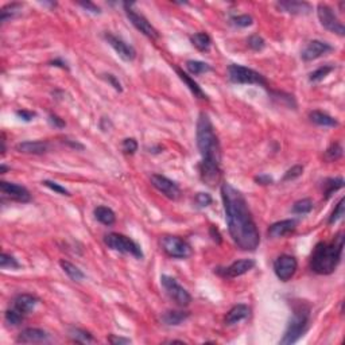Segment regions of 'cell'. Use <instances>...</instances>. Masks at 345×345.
Returning <instances> with one entry per match:
<instances>
[{
	"label": "cell",
	"mask_w": 345,
	"mask_h": 345,
	"mask_svg": "<svg viewBox=\"0 0 345 345\" xmlns=\"http://www.w3.org/2000/svg\"><path fill=\"white\" fill-rule=\"evenodd\" d=\"M17 116L21 120H23V122H31V120L35 118V113L34 112H30V111H26V109H22V111H17Z\"/></svg>",
	"instance_id": "7dc6e473"
},
{
	"label": "cell",
	"mask_w": 345,
	"mask_h": 345,
	"mask_svg": "<svg viewBox=\"0 0 345 345\" xmlns=\"http://www.w3.org/2000/svg\"><path fill=\"white\" fill-rule=\"evenodd\" d=\"M104 39L108 42V45L111 46L112 49L115 50L118 55H119L123 61H132L136 57V50L131 45H128L127 42H124L122 38L116 37L111 33L104 34Z\"/></svg>",
	"instance_id": "4fadbf2b"
},
{
	"label": "cell",
	"mask_w": 345,
	"mask_h": 345,
	"mask_svg": "<svg viewBox=\"0 0 345 345\" xmlns=\"http://www.w3.org/2000/svg\"><path fill=\"white\" fill-rule=\"evenodd\" d=\"M49 122L51 126H54L55 128H64L65 127V122L60 118V116L54 115V113H50L49 115Z\"/></svg>",
	"instance_id": "bcb514c9"
},
{
	"label": "cell",
	"mask_w": 345,
	"mask_h": 345,
	"mask_svg": "<svg viewBox=\"0 0 345 345\" xmlns=\"http://www.w3.org/2000/svg\"><path fill=\"white\" fill-rule=\"evenodd\" d=\"M122 150H123L124 154H127V155H134V154L138 151V142H136L134 138H127V139H124L123 143H122Z\"/></svg>",
	"instance_id": "60d3db41"
},
{
	"label": "cell",
	"mask_w": 345,
	"mask_h": 345,
	"mask_svg": "<svg viewBox=\"0 0 345 345\" xmlns=\"http://www.w3.org/2000/svg\"><path fill=\"white\" fill-rule=\"evenodd\" d=\"M209 235H210V238H212V240H213V242H216L217 244H221L222 239H221V234H220L218 228H216L214 225H210Z\"/></svg>",
	"instance_id": "c3c4849f"
},
{
	"label": "cell",
	"mask_w": 345,
	"mask_h": 345,
	"mask_svg": "<svg viewBox=\"0 0 345 345\" xmlns=\"http://www.w3.org/2000/svg\"><path fill=\"white\" fill-rule=\"evenodd\" d=\"M15 150L22 154H33V155H42L49 151V143L43 140H27L21 142L15 146Z\"/></svg>",
	"instance_id": "ac0fdd59"
},
{
	"label": "cell",
	"mask_w": 345,
	"mask_h": 345,
	"mask_svg": "<svg viewBox=\"0 0 345 345\" xmlns=\"http://www.w3.org/2000/svg\"><path fill=\"white\" fill-rule=\"evenodd\" d=\"M342 217H344V198H340V201L337 202L336 208H334L330 217H329L328 224H336Z\"/></svg>",
	"instance_id": "74e56055"
},
{
	"label": "cell",
	"mask_w": 345,
	"mask_h": 345,
	"mask_svg": "<svg viewBox=\"0 0 345 345\" xmlns=\"http://www.w3.org/2000/svg\"><path fill=\"white\" fill-rule=\"evenodd\" d=\"M344 248V234L338 232L332 242L317 243L310 256V268L318 275H329L340 264Z\"/></svg>",
	"instance_id": "3957f363"
},
{
	"label": "cell",
	"mask_w": 345,
	"mask_h": 345,
	"mask_svg": "<svg viewBox=\"0 0 345 345\" xmlns=\"http://www.w3.org/2000/svg\"><path fill=\"white\" fill-rule=\"evenodd\" d=\"M50 65H51V66H58V68H62V69L69 70V66H68V64L62 61V60H60V58H57V60H54V61L50 62Z\"/></svg>",
	"instance_id": "f5cc1de1"
},
{
	"label": "cell",
	"mask_w": 345,
	"mask_h": 345,
	"mask_svg": "<svg viewBox=\"0 0 345 345\" xmlns=\"http://www.w3.org/2000/svg\"><path fill=\"white\" fill-rule=\"evenodd\" d=\"M197 147L201 154L200 177L208 186H216L221 180V148L209 116L201 112L197 120Z\"/></svg>",
	"instance_id": "7a4b0ae2"
},
{
	"label": "cell",
	"mask_w": 345,
	"mask_h": 345,
	"mask_svg": "<svg viewBox=\"0 0 345 345\" xmlns=\"http://www.w3.org/2000/svg\"><path fill=\"white\" fill-rule=\"evenodd\" d=\"M247 43H248V46H250L254 51H260V50H263L264 47H266V41H264L260 35H258V34L251 35V37L248 38Z\"/></svg>",
	"instance_id": "f35d334b"
},
{
	"label": "cell",
	"mask_w": 345,
	"mask_h": 345,
	"mask_svg": "<svg viewBox=\"0 0 345 345\" xmlns=\"http://www.w3.org/2000/svg\"><path fill=\"white\" fill-rule=\"evenodd\" d=\"M190 316L189 312H184V310H168L163 313L162 316V322L167 326H177L181 325L185 320H188Z\"/></svg>",
	"instance_id": "cb8c5ba5"
},
{
	"label": "cell",
	"mask_w": 345,
	"mask_h": 345,
	"mask_svg": "<svg viewBox=\"0 0 345 345\" xmlns=\"http://www.w3.org/2000/svg\"><path fill=\"white\" fill-rule=\"evenodd\" d=\"M310 322V306L305 302L297 304L293 309V314L289 320L288 328L284 330L283 337L280 338L279 344L292 345L300 340L301 337L308 332Z\"/></svg>",
	"instance_id": "277c9868"
},
{
	"label": "cell",
	"mask_w": 345,
	"mask_h": 345,
	"mask_svg": "<svg viewBox=\"0 0 345 345\" xmlns=\"http://www.w3.org/2000/svg\"><path fill=\"white\" fill-rule=\"evenodd\" d=\"M38 302H39V300L31 294H18L13 301V308H15L26 316V314L34 312Z\"/></svg>",
	"instance_id": "44dd1931"
},
{
	"label": "cell",
	"mask_w": 345,
	"mask_h": 345,
	"mask_svg": "<svg viewBox=\"0 0 345 345\" xmlns=\"http://www.w3.org/2000/svg\"><path fill=\"white\" fill-rule=\"evenodd\" d=\"M278 9L282 10L283 13L292 14V15H308L313 11V7L306 2H296V0H289V2H279Z\"/></svg>",
	"instance_id": "ffe728a7"
},
{
	"label": "cell",
	"mask_w": 345,
	"mask_h": 345,
	"mask_svg": "<svg viewBox=\"0 0 345 345\" xmlns=\"http://www.w3.org/2000/svg\"><path fill=\"white\" fill-rule=\"evenodd\" d=\"M65 143H66V144H69L70 147L77 148V150H84V146H82L81 143H78V142H73V140L66 139V140H65Z\"/></svg>",
	"instance_id": "db71d44e"
},
{
	"label": "cell",
	"mask_w": 345,
	"mask_h": 345,
	"mask_svg": "<svg viewBox=\"0 0 345 345\" xmlns=\"http://www.w3.org/2000/svg\"><path fill=\"white\" fill-rule=\"evenodd\" d=\"M109 342H112V344H130L131 340H130V338H122V337L111 336L109 337Z\"/></svg>",
	"instance_id": "816d5d0a"
},
{
	"label": "cell",
	"mask_w": 345,
	"mask_h": 345,
	"mask_svg": "<svg viewBox=\"0 0 345 345\" xmlns=\"http://www.w3.org/2000/svg\"><path fill=\"white\" fill-rule=\"evenodd\" d=\"M18 342L22 344H42V342H49V333L45 332L43 329L38 328H27L23 329L17 338Z\"/></svg>",
	"instance_id": "e0dca14e"
},
{
	"label": "cell",
	"mask_w": 345,
	"mask_h": 345,
	"mask_svg": "<svg viewBox=\"0 0 345 345\" xmlns=\"http://www.w3.org/2000/svg\"><path fill=\"white\" fill-rule=\"evenodd\" d=\"M250 314H251V309L248 308L247 305H244V304L235 305L234 308L231 309L229 312L226 313L224 322H225V325H228V326H232V325L238 324V322H240V321L248 318Z\"/></svg>",
	"instance_id": "7402d4cb"
},
{
	"label": "cell",
	"mask_w": 345,
	"mask_h": 345,
	"mask_svg": "<svg viewBox=\"0 0 345 345\" xmlns=\"http://www.w3.org/2000/svg\"><path fill=\"white\" fill-rule=\"evenodd\" d=\"M6 171H7V167H6V164H2V171L0 172H2V174H5Z\"/></svg>",
	"instance_id": "11a10c76"
},
{
	"label": "cell",
	"mask_w": 345,
	"mask_h": 345,
	"mask_svg": "<svg viewBox=\"0 0 345 345\" xmlns=\"http://www.w3.org/2000/svg\"><path fill=\"white\" fill-rule=\"evenodd\" d=\"M69 336L73 338L76 342H81V344H88V342H93L95 338L92 336L91 333L86 332L84 329L78 328H72L69 330Z\"/></svg>",
	"instance_id": "1f68e13d"
},
{
	"label": "cell",
	"mask_w": 345,
	"mask_h": 345,
	"mask_svg": "<svg viewBox=\"0 0 345 345\" xmlns=\"http://www.w3.org/2000/svg\"><path fill=\"white\" fill-rule=\"evenodd\" d=\"M23 320H25V314L17 310L15 308H13V306L6 310L5 321L6 324L10 325V326H18L19 324H22Z\"/></svg>",
	"instance_id": "f546056e"
},
{
	"label": "cell",
	"mask_w": 345,
	"mask_h": 345,
	"mask_svg": "<svg viewBox=\"0 0 345 345\" xmlns=\"http://www.w3.org/2000/svg\"><path fill=\"white\" fill-rule=\"evenodd\" d=\"M298 268V262L292 255H280L274 262V272L278 279L282 282H288L294 276Z\"/></svg>",
	"instance_id": "8fae6325"
},
{
	"label": "cell",
	"mask_w": 345,
	"mask_h": 345,
	"mask_svg": "<svg viewBox=\"0 0 345 345\" xmlns=\"http://www.w3.org/2000/svg\"><path fill=\"white\" fill-rule=\"evenodd\" d=\"M0 267L14 270V268L21 267V264H19L17 259L14 258L13 255H9L5 252V254H2V258H0Z\"/></svg>",
	"instance_id": "8d00e7d4"
},
{
	"label": "cell",
	"mask_w": 345,
	"mask_h": 345,
	"mask_svg": "<svg viewBox=\"0 0 345 345\" xmlns=\"http://www.w3.org/2000/svg\"><path fill=\"white\" fill-rule=\"evenodd\" d=\"M95 217L97 221L108 226L112 225V224H115V221H116L115 212H113L111 208H108V206H103V205L95 208Z\"/></svg>",
	"instance_id": "484cf974"
},
{
	"label": "cell",
	"mask_w": 345,
	"mask_h": 345,
	"mask_svg": "<svg viewBox=\"0 0 345 345\" xmlns=\"http://www.w3.org/2000/svg\"><path fill=\"white\" fill-rule=\"evenodd\" d=\"M255 181L258 182L259 185H271L274 180L267 174H260L258 177H255Z\"/></svg>",
	"instance_id": "f907efd6"
},
{
	"label": "cell",
	"mask_w": 345,
	"mask_h": 345,
	"mask_svg": "<svg viewBox=\"0 0 345 345\" xmlns=\"http://www.w3.org/2000/svg\"><path fill=\"white\" fill-rule=\"evenodd\" d=\"M150 181H151V185L168 200H178V197L181 196V190L177 184L162 174H152Z\"/></svg>",
	"instance_id": "7c38bea8"
},
{
	"label": "cell",
	"mask_w": 345,
	"mask_h": 345,
	"mask_svg": "<svg viewBox=\"0 0 345 345\" xmlns=\"http://www.w3.org/2000/svg\"><path fill=\"white\" fill-rule=\"evenodd\" d=\"M22 5L19 3H13V5H7L6 7L2 9V15H0V21L2 23H6L10 19H13L14 17H17V14L21 11Z\"/></svg>",
	"instance_id": "836d02e7"
},
{
	"label": "cell",
	"mask_w": 345,
	"mask_h": 345,
	"mask_svg": "<svg viewBox=\"0 0 345 345\" xmlns=\"http://www.w3.org/2000/svg\"><path fill=\"white\" fill-rule=\"evenodd\" d=\"M104 243L108 248L118 251L120 254H130L136 259H143L144 256L139 244H136L132 239H130L126 235L112 232L104 238Z\"/></svg>",
	"instance_id": "8992f818"
},
{
	"label": "cell",
	"mask_w": 345,
	"mask_h": 345,
	"mask_svg": "<svg viewBox=\"0 0 345 345\" xmlns=\"http://www.w3.org/2000/svg\"><path fill=\"white\" fill-rule=\"evenodd\" d=\"M255 267V262L252 259H242V260H236L234 263L228 266V267L217 270V272L224 278H238L248 271H251Z\"/></svg>",
	"instance_id": "2e32d148"
},
{
	"label": "cell",
	"mask_w": 345,
	"mask_h": 345,
	"mask_svg": "<svg viewBox=\"0 0 345 345\" xmlns=\"http://www.w3.org/2000/svg\"><path fill=\"white\" fill-rule=\"evenodd\" d=\"M296 228H297L296 220H282V221L274 222L272 225H270L267 234H268V236L272 239L284 238V236L293 234V232L296 231Z\"/></svg>",
	"instance_id": "d6986e66"
},
{
	"label": "cell",
	"mask_w": 345,
	"mask_h": 345,
	"mask_svg": "<svg viewBox=\"0 0 345 345\" xmlns=\"http://www.w3.org/2000/svg\"><path fill=\"white\" fill-rule=\"evenodd\" d=\"M317 15H318V19H320L321 25L324 26L325 29L329 30L330 33H334L337 35L342 37L345 34V27L344 25L341 23V21L337 18V15L334 14L329 6L326 5H318L317 7Z\"/></svg>",
	"instance_id": "9c48e42d"
},
{
	"label": "cell",
	"mask_w": 345,
	"mask_h": 345,
	"mask_svg": "<svg viewBox=\"0 0 345 345\" xmlns=\"http://www.w3.org/2000/svg\"><path fill=\"white\" fill-rule=\"evenodd\" d=\"M302 172H304V166H301V164H296V166H293L292 168H289L288 171L284 172L282 181L283 182L293 181V180L301 177V176H302Z\"/></svg>",
	"instance_id": "ab89813d"
},
{
	"label": "cell",
	"mask_w": 345,
	"mask_h": 345,
	"mask_svg": "<svg viewBox=\"0 0 345 345\" xmlns=\"http://www.w3.org/2000/svg\"><path fill=\"white\" fill-rule=\"evenodd\" d=\"M160 283L163 286L164 292L170 297V300H172L178 306L181 308H185L188 305H190L192 302V296L189 294V292L184 289L181 284L178 283L177 280L171 278L168 275H162L160 276Z\"/></svg>",
	"instance_id": "ba28073f"
},
{
	"label": "cell",
	"mask_w": 345,
	"mask_h": 345,
	"mask_svg": "<svg viewBox=\"0 0 345 345\" xmlns=\"http://www.w3.org/2000/svg\"><path fill=\"white\" fill-rule=\"evenodd\" d=\"M43 185L46 186V188H49L50 190H53V192H55V193L58 194H62V196H70V192L68 189H65L64 186H61L60 184H57V182L54 181H50V180H45V181L42 182Z\"/></svg>",
	"instance_id": "7bdbcfd3"
},
{
	"label": "cell",
	"mask_w": 345,
	"mask_h": 345,
	"mask_svg": "<svg viewBox=\"0 0 345 345\" xmlns=\"http://www.w3.org/2000/svg\"><path fill=\"white\" fill-rule=\"evenodd\" d=\"M313 209V201L310 198H302L297 201L292 208V212L294 214H308Z\"/></svg>",
	"instance_id": "e575fe53"
},
{
	"label": "cell",
	"mask_w": 345,
	"mask_h": 345,
	"mask_svg": "<svg viewBox=\"0 0 345 345\" xmlns=\"http://www.w3.org/2000/svg\"><path fill=\"white\" fill-rule=\"evenodd\" d=\"M309 118H310L313 123L317 124V126H321V127H337L338 126V122L333 116L328 115L325 112L312 111L309 113Z\"/></svg>",
	"instance_id": "d4e9b609"
},
{
	"label": "cell",
	"mask_w": 345,
	"mask_h": 345,
	"mask_svg": "<svg viewBox=\"0 0 345 345\" xmlns=\"http://www.w3.org/2000/svg\"><path fill=\"white\" fill-rule=\"evenodd\" d=\"M341 156H342V146L340 143L334 142V143H332L326 148L324 158L328 162H336V160L340 159Z\"/></svg>",
	"instance_id": "d6a6232c"
},
{
	"label": "cell",
	"mask_w": 345,
	"mask_h": 345,
	"mask_svg": "<svg viewBox=\"0 0 345 345\" xmlns=\"http://www.w3.org/2000/svg\"><path fill=\"white\" fill-rule=\"evenodd\" d=\"M160 247L164 254L172 259H188L192 255V247L189 246V243L172 235H166L160 239Z\"/></svg>",
	"instance_id": "52a82bcc"
},
{
	"label": "cell",
	"mask_w": 345,
	"mask_h": 345,
	"mask_svg": "<svg viewBox=\"0 0 345 345\" xmlns=\"http://www.w3.org/2000/svg\"><path fill=\"white\" fill-rule=\"evenodd\" d=\"M330 51H333V46H330L329 43H326V42L314 39V41L309 42L308 46L302 50L301 58L306 62L314 61L317 58L322 57V55L330 53Z\"/></svg>",
	"instance_id": "9a60e30c"
},
{
	"label": "cell",
	"mask_w": 345,
	"mask_h": 345,
	"mask_svg": "<svg viewBox=\"0 0 345 345\" xmlns=\"http://www.w3.org/2000/svg\"><path fill=\"white\" fill-rule=\"evenodd\" d=\"M0 190H2V193H3L5 197L10 198L13 201L22 202V204L31 201V194L25 186L17 185V184H13V182L2 181L0 182Z\"/></svg>",
	"instance_id": "5bb4252c"
},
{
	"label": "cell",
	"mask_w": 345,
	"mask_h": 345,
	"mask_svg": "<svg viewBox=\"0 0 345 345\" xmlns=\"http://www.w3.org/2000/svg\"><path fill=\"white\" fill-rule=\"evenodd\" d=\"M194 201L198 205V208H206V206H209L212 204V197H210V194L202 193L201 192V193L196 194Z\"/></svg>",
	"instance_id": "ee69618b"
},
{
	"label": "cell",
	"mask_w": 345,
	"mask_h": 345,
	"mask_svg": "<svg viewBox=\"0 0 345 345\" xmlns=\"http://www.w3.org/2000/svg\"><path fill=\"white\" fill-rule=\"evenodd\" d=\"M228 78L234 84H248V85H259L267 88V80L258 73L256 70L246 68V66L232 64L228 66Z\"/></svg>",
	"instance_id": "5b68a950"
},
{
	"label": "cell",
	"mask_w": 345,
	"mask_h": 345,
	"mask_svg": "<svg viewBox=\"0 0 345 345\" xmlns=\"http://www.w3.org/2000/svg\"><path fill=\"white\" fill-rule=\"evenodd\" d=\"M190 42L192 45L196 47L200 51H208L210 49V45H212V39L206 33H196L190 37Z\"/></svg>",
	"instance_id": "83f0119b"
},
{
	"label": "cell",
	"mask_w": 345,
	"mask_h": 345,
	"mask_svg": "<svg viewBox=\"0 0 345 345\" xmlns=\"http://www.w3.org/2000/svg\"><path fill=\"white\" fill-rule=\"evenodd\" d=\"M186 69L193 76H200V74L206 73V72H212V68L208 64L202 61H194V60L186 62Z\"/></svg>",
	"instance_id": "4dcf8cb0"
},
{
	"label": "cell",
	"mask_w": 345,
	"mask_h": 345,
	"mask_svg": "<svg viewBox=\"0 0 345 345\" xmlns=\"http://www.w3.org/2000/svg\"><path fill=\"white\" fill-rule=\"evenodd\" d=\"M221 198L228 231L235 244L243 251H255L260 244V235L242 192L224 182L221 185Z\"/></svg>",
	"instance_id": "6da1fadb"
},
{
	"label": "cell",
	"mask_w": 345,
	"mask_h": 345,
	"mask_svg": "<svg viewBox=\"0 0 345 345\" xmlns=\"http://www.w3.org/2000/svg\"><path fill=\"white\" fill-rule=\"evenodd\" d=\"M344 186V180L341 177L338 178H328L324 182V194L325 198H329L334 192L340 190Z\"/></svg>",
	"instance_id": "f1b7e54d"
},
{
	"label": "cell",
	"mask_w": 345,
	"mask_h": 345,
	"mask_svg": "<svg viewBox=\"0 0 345 345\" xmlns=\"http://www.w3.org/2000/svg\"><path fill=\"white\" fill-rule=\"evenodd\" d=\"M78 5L81 6L82 9H85L86 11H89V13H92V14H100L101 13V10L97 7L96 5H93V3H91V2H84V3H78Z\"/></svg>",
	"instance_id": "681fc988"
},
{
	"label": "cell",
	"mask_w": 345,
	"mask_h": 345,
	"mask_svg": "<svg viewBox=\"0 0 345 345\" xmlns=\"http://www.w3.org/2000/svg\"><path fill=\"white\" fill-rule=\"evenodd\" d=\"M252 22H254L252 18L250 15H247V14H244V15H236V17L231 18V23L238 26V27H248V26L252 25Z\"/></svg>",
	"instance_id": "b9f144b4"
},
{
	"label": "cell",
	"mask_w": 345,
	"mask_h": 345,
	"mask_svg": "<svg viewBox=\"0 0 345 345\" xmlns=\"http://www.w3.org/2000/svg\"><path fill=\"white\" fill-rule=\"evenodd\" d=\"M131 6L132 5L124 3V10H126V15H127V18L130 19V22L135 26V29L139 30L140 33L143 34V35H146L147 38H150V39H158V38H159L158 30H156L155 27L142 15V14H138L135 10H132Z\"/></svg>",
	"instance_id": "30bf717a"
},
{
	"label": "cell",
	"mask_w": 345,
	"mask_h": 345,
	"mask_svg": "<svg viewBox=\"0 0 345 345\" xmlns=\"http://www.w3.org/2000/svg\"><path fill=\"white\" fill-rule=\"evenodd\" d=\"M104 78L107 80L109 84H111L113 88H115L116 91L118 92H123V88H122V84H120V81L118 80V78L113 76V74H104Z\"/></svg>",
	"instance_id": "f6af8a7d"
},
{
	"label": "cell",
	"mask_w": 345,
	"mask_h": 345,
	"mask_svg": "<svg viewBox=\"0 0 345 345\" xmlns=\"http://www.w3.org/2000/svg\"><path fill=\"white\" fill-rule=\"evenodd\" d=\"M60 266H61V268L64 270V272H65L66 275L69 276L72 280H74V282H80V280H82L85 278V274H84L77 266H74L73 263H70L68 260H64V259L60 260Z\"/></svg>",
	"instance_id": "4316f807"
},
{
	"label": "cell",
	"mask_w": 345,
	"mask_h": 345,
	"mask_svg": "<svg viewBox=\"0 0 345 345\" xmlns=\"http://www.w3.org/2000/svg\"><path fill=\"white\" fill-rule=\"evenodd\" d=\"M333 70H334V66L333 65L321 66V68H318V69H316L314 72L310 73L309 80H310V82H318L321 81V80H324V78L326 77L330 72H333Z\"/></svg>",
	"instance_id": "d590c367"
},
{
	"label": "cell",
	"mask_w": 345,
	"mask_h": 345,
	"mask_svg": "<svg viewBox=\"0 0 345 345\" xmlns=\"http://www.w3.org/2000/svg\"><path fill=\"white\" fill-rule=\"evenodd\" d=\"M174 69H176V72H177L178 77L181 78L182 81L185 82L186 86L189 88L190 92H192V93H193L196 97H198V99H202V100H208V96H206L205 92L202 91L201 86L198 85L197 82L194 81L193 78L190 77L189 74L185 73V72H184L182 69H180V68H174Z\"/></svg>",
	"instance_id": "603a6c76"
}]
</instances>
